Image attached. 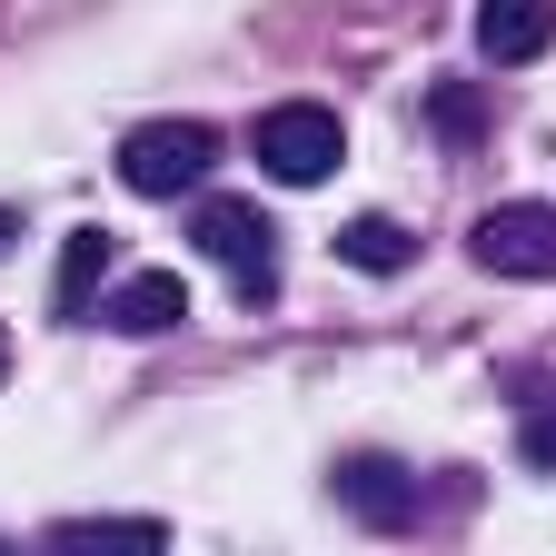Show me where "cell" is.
<instances>
[{"label": "cell", "instance_id": "obj_1", "mask_svg": "<svg viewBox=\"0 0 556 556\" xmlns=\"http://www.w3.org/2000/svg\"><path fill=\"white\" fill-rule=\"evenodd\" d=\"M208 160H219V129H208V119H139L119 139V179L139 199H189L208 179Z\"/></svg>", "mask_w": 556, "mask_h": 556}, {"label": "cell", "instance_id": "obj_6", "mask_svg": "<svg viewBox=\"0 0 556 556\" xmlns=\"http://www.w3.org/2000/svg\"><path fill=\"white\" fill-rule=\"evenodd\" d=\"M546 40H556V0H477V50L497 60V70L536 60Z\"/></svg>", "mask_w": 556, "mask_h": 556}, {"label": "cell", "instance_id": "obj_9", "mask_svg": "<svg viewBox=\"0 0 556 556\" xmlns=\"http://www.w3.org/2000/svg\"><path fill=\"white\" fill-rule=\"evenodd\" d=\"M100 278H110V229H70V249H60V289H50V308H60V318H90V299H100Z\"/></svg>", "mask_w": 556, "mask_h": 556}, {"label": "cell", "instance_id": "obj_13", "mask_svg": "<svg viewBox=\"0 0 556 556\" xmlns=\"http://www.w3.org/2000/svg\"><path fill=\"white\" fill-rule=\"evenodd\" d=\"M11 239H21V219H11V208H0V249H11Z\"/></svg>", "mask_w": 556, "mask_h": 556}, {"label": "cell", "instance_id": "obj_12", "mask_svg": "<svg viewBox=\"0 0 556 556\" xmlns=\"http://www.w3.org/2000/svg\"><path fill=\"white\" fill-rule=\"evenodd\" d=\"M527 457H536V467H556V407H546V417H527Z\"/></svg>", "mask_w": 556, "mask_h": 556}, {"label": "cell", "instance_id": "obj_7", "mask_svg": "<svg viewBox=\"0 0 556 556\" xmlns=\"http://www.w3.org/2000/svg\"><path fill=\"white\" fill-rule=\"evenodd\" d=\"M50 556H169V527L160 517H60Z\"/></svg>", "mask_w": 556, "mask_h": 556}, {"label": "cell", "instance_id": "obj_10", "mask_svg": "<svg viewBox=\"0 0 556 556\" xmlns=\"http://www.w3.org/2000/svg\"><path fill=\"white\" fill-rule=\"evenodd\" d=\"M338 258L348 268H407V229L397 219H348L338 229Z\"/></svg>", "mask_w": 556, "mask_h": 556}, {"label": "cell", "instance_id": "obj_2", "mask_svg": "<svg viewBox=\"0 0 556 556\" xmlns=\"http://www.w3.org/2000/svg\"><path fill=\"white\" fill-rule=\"evenodd\" d=\"M338 160H348V129H338V110H318V100H278V110L258 119V169H268V179L318 189Z\"/></svg>", "mask_w": 556, "mask_h": 556}, {"label": "cell", "instance_id": "obj_8", "mask_svg": "<svg viewBox=\"0 0 556 556\" xmlns=\"http://www.w3.org/2000/svg\"><path fill=\"white\" fill-rule=\"evenodd\" d=\"M338 497H348V517H368V527H417V486H407L388 457L348 467V477H338Z\"/></svg>", "mask_w": 556, "mask_h": 556}, {"label": "cell", "instance_id": "obj_14", "mask_svg": "<svg viewBox=\"0 0 556 556\" xmlns=\"http://www.w3.org/2000/svg\"><path fill=\"white\" fill-rule=\"evenodd\" d=\"M0 368H11V338H0Z\"/></svg>", "mask_w": 556, "mask_h": 556}, {"label": "cell", "instance_id": "obj_3", "mask_svg": "<svg viewBox=\"0 0 556 556\" xmlns=\"http://www.w3.org/2000/svg\"><path fill=\"white\" fill-rule=\"evenodd\" d=\"M199 258L229 268L239 299H268V278H278V229L258 219L249 199H199Z\"/></svg>", "mask_w": 556, "mask_h": 556}, {"label": "cell", "instance_id": "obj_5", "mask_svg": "<svg viewBox=\"0 0 556 556\" xmlns=\"http://www.w3.org/2000/svg\"><path fill=\"white\" fill-rule=\"evenodd\" d=\"M110 328H129V338H169L179 318H189V289H179V268H129L119 289H110V308H100Z\"/></svg>", "mask_w": 556, "mask_h": 556}, {"label": "cell", "instance_id": "obj_11", "mask_svg": "<svg viewBox=\"0 0 556 556\" xmlns=\"http://www.w3.org/2000/svg\"><path fill=\"white\" fill-rule=\"evenodd\" d=\"M438 119H447V129H457V139H477V129H486V110H477V100H467V90H447V100H438Z\"/></svg>", "mask_w": 556, "mask_h": 556}, {"label": "cell", "instance_id": "obj_4", "mask_svg": "<svg viewBox=\"0 0 556 556\" xmlns=\"http://www.w3.org/2000/svg\"><path fill=\"white\" fill-rule=\"evenodd\" d=\"M477 268H497V278H556V208L546 199H507V208H486L477 219Z\"/></svg>", "mask_w": 556, "mask_h": 556}]
</instances>
